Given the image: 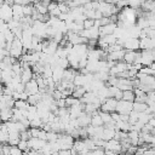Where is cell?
<instances>
[{
    "instance_id": "2e32d148",
    "label": "cell",
    "mask_w": 155,
    "mask_h": 155,
    "mask_svg": "<svg viewBox=\"0 0 155 155\" xmlns=\"http://www.w3.org/2000/svg\"><path fill=\"white\" fill-rule=\"evenodd\" d=\"M18 142H19V132H17V131L8 132V134H7V143L10 145H17Z\"/></svg>"
},
{
    "instance_id": "e575fe53",
    "label": "cell",
    "mask_w": 155,
    "mask_h": 155,
    "mask_svg": "<svg viewBox=\"0 0 155 155\" xmlns=\"http://www.w3.org/2000/svg\"><path fill=\"white\" fill-rule=\"evenodd\" d=\"M2 33H4V36H5V40H6V41H8V42H12V41H13L15 35H13V33H12L10 29H6V30L2 31Z\"/></svg>"
},
{
    "instance_id": "3957f363",
    "label": "cell",
    "mask_w": 155,
    "mask_h": 155,
    "mask_svg": "<svg viewBox=\"0 0 155 155\" xmlns=\"http://www.w3.org/2000/svg\"><path fill=\"white\" fill-rule=\"evenodd\" d=\"M115 111L119 114H130V111H132V102H127L124 99L117 101Z\"/></svg>"
},
{
    "instance_id": "f1b7e54d",
    "label": "cell",
    "mask_w": 155,
    "mask_h": 155,
    "mask_svg": "<svg viewBox=\"0 0 155 155\" xmlns=\"http://www.w3.org/2000/svg\"><path fill=\"white\" fill-rule=\"evenodd\" d=\"M28 105V102L27 101H23V99H17L15 101V104H13V108H17V109H25Z\"/></svg>"
},
{
    "instance_id": "277c9868",
    "label": "cell",
    "mask_w": 155,
    "mask_h": 155,
    "mask_svg": "<svg viewBox=\"0 0 155 155\" xmlns=\"http://www.w3.org/2000/svg\"><path fill=\"white\" fill-rule=\"evenodd\" d=\"M80 36L85 38V39H98L99 36V31H98V28L96 27H91L88 29H82L80 33H79Z\"/></svg>"
},
{
    "instance_id": "44dd1931",
    "label": "cell",
    "mask_w": 155,
    "mask_h": 155,
    "mask_svg": "<svg viewBox=\"0 0 155 155\" xmlns=\"http://www.w3.org/2000/svg\"><path fill=\"white\" fill-rule=\"evenodd\" d=\"M147 108H148V105L145 103H142V102H132V110L133 111L144 113Z\"/></svg>"
},
{
    "instance_id": "83f0119b",
    "label": "cell",
    "mask_w": 155,
    "mask_h": 155,
    "mask_svg": "<svg viewBox=\"0 0 155 155\" xmlns=\"http://www.w3.org/2000/svg\"><path fill=\"white\" fill-rule=\"evenodd\" d=\"M98 114L101 115V119H102V121H103V125H104V124H108V122H110V121H113V120H111V116H110V113H105V111L98 110Z\"/></svg>"
},
{
    "instance_id": "ffe728a7",
    "label": "cell",
    "mask_w": 155,
    "mask_h": 155,
    "mask_svg": "<svg viewBox=\"0 0 155 155\" xmlns=\"http://www.w3.org/2000/svg\"><path fill=\"white\" fill-rule=\"evenodd\" d=\"M41 98H42V94H41L40 92H38V93H35V94H30V96H28L27 102H28V104L36 105V104L41 101Z\"/></svg>"
},
{
    "instance_id": "ba28073f",
    "label": "cell",
    "mask_w": 155,
    "mask_h": 155,
    "mask_svg": "<svg viewBox=\"0 0 155 155\" xmlns=\"http://www.w3.org/2000/svg\"><path fill=\"white\" fill-rule=\"evenodd\" d=\"M24 92H25L28 96H30V94H35V93L39 92L38 84H36V81H35L34 79H31V80H29L28 82L24 84Z\"/></svg>"
},
{
    "instance_id": "e0dca14e",
    "label": "cell",
    "mask_w": 155,
    "mask_h": 155,
    "mask_svg": "<svg viewBox=\"0 0 155 155\" xmlns=\"http://www.w3.org/2000/svg\"><path fill=\"white\" fill-rule=\"evenodd\" d=\"M136 59V51H125V54L122 57V61L127 64H132Z\"/></svg>"
},
{
    "instance_id": "8d00e7d4",
    "label": "cell",
    "mask_w": 155,
    "mask_h": 155,
    "mask_svg": "<svg viewBox=\"0 0 155 155\" xmlns=\"http://www.w3.org/2000/svg\"><path fill=\"white\" fill-rule=\"evenodd\" d=\"M17 147H18V149H21L23 153H25V151L29 149V148H28V143H27V140H22V139H19Z\"/></svg>"
},
{
    "instance_id": "52a82bcc",
    "label": "cell",
    "mask_w": 155,
    "mask_h": 155,
    "mask_svg": "<svg viewBox=\"0 0 155 155\" xmlns=\"http://www.w3.org/2000/svg\"><path fill=\"white\" fill-rule=\"evenodd\" d=\"M12 17H13V15H12L11 6L7 5V4H5V2L1 4V19L7 23L10 19H12Z\"/></svg>"
},
{
    "instance_id": "4dcf8cb0",
    "label": "cell",
    "mask_w": 155,
    "mask_h": 155,
    "mask_svg": "<svg viewBox=\"0 0 155 155\" xmlns=\"http://www.w3.org/2000/svg\"><path fill=\"white\" fill-rule=\"evenodd\" d=\"M33 10H34V6H33L31 4L23 5V15H24V16H31Z\"/></svg>"
},
{
    "instance_id": "8992f818",
    "label": "cell",
    "mask_w": 155,
    "mask_h": 155,
    "mask_svg": "<svg viewBox=\"0 0 155 155\" xmlns=\"http://www.w3.org/2000/svg\"><path fill=\"white\" fill-rule=\"evenodd\" d=\"M104 150H110V151H115V153H121V144H120L119 140L111 138V139H109V140H105Z\"/></svg>"
},
{
    "instance_id": "f6af8a7d",
    "label": "cell",
    "mask_w": 155,
    "mask_h": 155,
    "mask_svg": "<svg viewBox=\"0 0 155 155\" xmlns=\"http://www.w3.org/2000/svg\"><path fill=\"white\" fill-rule=\"evenodd\" d=\"M13 4H18V5H27L25 0H13Z\"/></svg>"
},
{
    "instance_id": "ac0fdd59",
    "label": "cell",
    "mask_w": 155,
    "mask_h": 155,
    "mask_svg": "<svg viewBox=\"0 0 155 155\" xmlns=\"http://www.w3.org/2000/svg\"><path fill=\"white\" fill-rule=\"evenodd\" d=\"M140 8H142L143 11L154 12V8H155V2H154V0H143L142 4H140Z\"/></svg>"
},
{
    "instance_id": "d590c367",
    "label": "cell",
    "mask_w": 155,
    "mask_h": 155,
    "mask_svg": "<svg viewBox=\"0 0 155 155\" xmlns=\"http://www.w3.org/2000/svg\"><path fill=\"white\" fill-rule=\"evenodd\" d=\"M142 1H143V0H127V5H128L131 8H137V7H140Z\"/></svg>"
},
{
    "instance_id": "9a60e30c",
    "label": "cell",
    "mask_w": 155,
    "mask_h": 155,
    "mask_svg": "<svg viewBox=\"0 0 155 155\" xmlns=\"http://www.w3.org/2000/svg\"><path fill=\"white\" fill-rule=\"evenodd\" d=\"M12 117V108H2L0 109V120L1 122H6Z\"/></svg>"
},
{
    "instance_id": "d6986e66",
    "label": "cell",
    "mask_w": 155,
    "mask_h": 155,
    "mask_svg": "<svg viewBox=\"0 0 155 155\" xmlns=\"http://www.w3.org/2000/svg\"><path fill=\"white\" fill-rule=\"evenodd\" d=\"M90 125H92L94 127L96 126H103V121L101 119V115L98 114V110L91 114V124Z\"/></svg>"
},
{
    "instance_id": "9c48e42d",
    "label": "cell",
    "mask_w": 155,
    "mask_h": 155,
    "mask_svg": "<svg viewBox=\"0 0 155 155\" xmlns=\"http://www.w3.org/2000/svg\"><path fill=\"white\" fill-rule=\"evenodd\" d=\"M155 47V39L144 38L139 39V50H154Z\"/></svg>"
},
{
    "instance_id": "7a4b0ae2",
    "label": "cell",
    "mask_w": 155,
    "mask_h": 155,
    "mask_svg": "<svg viewBox=\"0 0 155 155\" xmlns=\"http://www.w3.org/2000/svg\"><path fill=\"white\" fill-rule=\"evenodd\" d=\"M122 47L127 51H137V50H139V39L138 38H127L124 40Z\"/></svg>"
},
{
    "instance_id": "836d02e7",
    "label": "cell",
    "mask_w": 155,
    "mask_h": 155,
    "mask_svg": "<svg viewBox=\"0 0 155 155\" xmlns=\"http://www.w3.org/2000/svg\"><path fill=\"white\" fill-rule=\"evenodd\" d=\"M29 138H31V134H30L29 128H27V130L19 132V139H22V140H28Z\"/></svg>"
},
{
    "instance_id": "d6a6232c",
    "label": "cell",
    "mask_w": 155,
    "mask_h": 155,
    "mask_svg": "<svg viewBox=\"0 0 155 155\" xmlns=\"http://www.w3.org/2000/svg\"><path fill=\"white\" fill-rule=\"evenodd\" d=\"M138 73H142V74H147V75H153V76H154V74H155V70H154V69H151L150 67H142V68L138 70Z\"/></svg>"
},
{
    "instance_id": "f35d334b",
    "label": "cell",
    "mask_w": 155,
    "mask_h": 155,
    "mask_svg": "<svg viewBox=\"0 0 155 155\" xmlns=\"http://www.w3.org/2000/svg\"><path fill=\"white\" fill-rule=\"evenodd\" d=\"M93 23H94V19H88V18H86V19H84V22H82V25H84V29H88V28H91V27H93Z\"/></svg>"
},
{
    "instance_id": "60d3db41",
    "label": "cell",
    "mask_w": 155,
    "mask_h": 155,
    "mask_svg": "<svg viewBox=\"0 0 155 155\" xmlns=\"http://www.w3.org/2000/svg\"><path fill=\"white\" fill-rule=\"evenodd\" d=\"M109 23H111L109 17H102V18H99V24H101V27H102V25H107V24H109Z\"/></svg>"
},
{
    "instance_id": "ee69618b",
    "label": "cell",
    "mask_w": 155,
    "mask_h": 155,
    "mask_svg": "<svg viewBox=\"0 0 155 155\" xmlns=\"http://www.w3.org/2000/svg\"><path fill=\"white\" fill-rule=\"evenodd\" d=\"M120 120L121 121H128V114H120Z\"/></svg>"
},
{
    "instance_id": "30bf717a",
    "label": "cell",
    "mask_w": 155,
    "mask_h": 155,
    "mask_svg": "<svg viewBox=\"0 0 155 155\" xmlns=\"http://www.w3.org/2000/svg\"><path fill=\"white\" fill-rule=\"evenodd\" d=\"M136 78L139 80L140 84L143 85H155V79L153 75H147V74H142V73H137Z\"/></svg>"
},
{
    "instance_id": "7dc6e473",
    "label": "cell",
    "mask_w": 155,
    "mask_h": 155,
    "mask_svg": "<svg viewBox=\"0 0 155 155\" xmlns=\"http://www.w3.org/2000/svg\"><path fill=\"white\" fill-rule=\"evenodd\" d=\"M65 1H68V0H58V2H65Z\"/></svg>"
},
{
    "instance_id": "6da1fadb",
    "label": "cell",
    "mask_w": 155,
    "mask_h": 155,
    "mask_svg": "<svg viewBox=\"0 0 155 155\" xmlns=\"http://www.w3.org/2000/svg\"><path fill=\"white\" fill-rule=\"evenodd\" d=\"M116 104H117V101L115 98H105V102L103 104H101L99 107V110L102 111H105V113H113L116 110Z\"/></svg>"
},
{
    "instance_id": "7402d4cb",
    "label": "cell",
    "mask_w": 155,
    "mask_h": 155,
    "mask_svg": "<svg viewBox=\"0 0 155 155\" xmlns=\"http://www.w3.org/2000/svg\"><path fill=\"white\" fill-rule=\"evenodd\" d=\"M114 134H115V130H114V128H107V127H103L102 139H104V140H109V139L114 138Z\"/></svg>"
},
{
    "instance_id": "1f68e13d",
    "label": "cell",
    "mask_w": 155,
    "mask_h": 155,
    "mask_svg": "<svg viewBox=\"0 0 155 155\" xmlns=\"http://www.w3.org/2000/svg\"><path fill=\"white\" fill-rule=\"evenodd\" d=\"M8 155H25V154H24L21 149H18V147H17V145H11Z\"/></svg>"
},
{
    "instance_id": "74e56055",
    "label": "cell",
    "mask_w": 155,
    "mask_h": 155,
    "mask_svg": "<svg viewBox=\"0 0 155 155\" xmlns=\"http://www.w3.org/2000/svg\"><path fill=\"white\" fill-rule=\"evenodd\" d=\"M57 7H58V10L61 12H69L70 11V8L67 6L65 2H57Z\"/></svg>"
},
{
    "instance_id": "4fadbf2b",
    "label": "cell",
    "mask_w": 155,
    "mask_h": 155,
    "mask_svg": "<svg viewBox=\"0 0 155 155\" xmlns=\"http://www.w3.org/2000/svg\"><path fill=\"white\" fill-rule=\"evenodd\" d=\"M76 121H78V125H79V127H86V126H88L90 124H91V115L90 114H86L85 111L76 119Z\"/></svg>"
},
{
    "instance_id": "484cf974",
    "label": "cell",
    "mask_w": 155,
    "mask_h": 155,
    "mask_svg": "<svg viewBox=\"0 0 155 155\" xmlns=\"http://www.w3.org/2000/svg\"><path fill=\"white\" fill-rule=\"evenodd\" d=\"M97 110H99V108L97 107V105H94V104H92V103H87V104H85V107H84V111L86 113V114H92V113H94V111H97Z\"/></svg>"
},
{
    "instance_id": "7bdbcfd3",
    "label": "cell",
    "mask_w": 155,
    "mask_h": 155,
    "mask_svg": "<svg viewBox=\"0 0 155 155\" xmlns=\"http://www.w3.org/2000/svg\"><path fill=\"white\" fill-rule=\"evenodd\" d=\"M58 155H71L70 149H63V150H58Z\"/></svg>"
},
{
    "instance_id": "7c38bea8",
    "label": "cell",
    "mask_w": 155,
    "mask_h": 155,
    "mask_svg": "<svg viewBox=\"0 0 155 155\" xmlns=\"http://www.w3.org/2000/svg\"><path fill=\"white\" fill-rule=\"evenodd\" d=\"M11 8H12V15H13V17H12V18H15V19H17V21H19L22 17H24V15H23V5L13 4V5L11 6Z\"/></svg>"
},
{
    "instance_id": "f546056e",
    "label": "cell",
    "mask_w": 155,
    "mask_h": 155,
    "mask_svg": "<svg viewBox=\"0 0 155 155\" xmlns=\"http://www.w3.org/2000/svg\"><path fill=\"white\" fill-rule=\"evenodd\" d=\"M58 138V133L53 132V131H48L46 132V142H56Z\"/></svg>"
},
{
    "instance_id": "c3c4849f",
    "label": "cell",
    "mask_w": 155,
    "mask_h": 155,
    "mask_svg": "<svg viewBox=\"0 0 155 155\" xmlns=\"http://www.w3.org/2000/svg\"><path fill=\"white\" fill-rule=\"evenodd\" d=\"M1 150H2V143H0V153H1Z\"/></svg>"
},
{
    "instance_id": "5bb4252c",
    "label": "cell",
    "mask_w": 155,
    "mask_h": 155,
    "mask_svg": "<svg viewBox=\"0 0 155 155\" xmlns=\"http://www.w3.org/2000/svg\"><path fill=\"white\" fill-rule=\"evenodd\" d=\"M19 76H21V82H23V84H25V82H28L29 80H31V79H33V71H31L30 67L23 68Z\"/></svg>"
},
{
    "instance_id": "bcb514c9",
    "label": "cell",
    "mask_w": 155,
    "mask_h": 155,
    "mask_svg": "<svg viewBox=\"0 0 155 155\" xmlns=\"http://www.w3.org/2000/svg\"><path fill=\"white\" fill-rule=\"evenodd\" d=\"M2 87H4V84H2V82H0V96L2 94Z\"/></svg>"
},
{
    "instance_id": "603a6c76",
    "label": "cell",
    "mask_w": 155,
    "mask_h": 155,
    "mask_svg": "<svg viewBox=\"0 0 155 155\" xmlns=\"http://www.w3.org/2000/svg\"><path fill=\"white\" fill-rule=\"evenodd\" d=\"M85 92L86 91H85V88L82 86H75L74 90H73V92H71V96L75 97V98H78V99H80L85 94Z\"/></svg>"
},
{
    "instance_id": "d4e9b609",
    "label": "cell",
    "mask_w": 155,
    "mask_h": 155,
    "mask_svg": "<svg viewBox=\"0 0 155 155\" xmlns=\"http://www.w3.org/2000/svg\"><path fill=\"white\" fill-rule=\"evenodd\" d=\"M64 99H65V107H67V108L80 103V99H78V98H75V97H73V96H68V97H65Z\"/></svg>"
},
{
    "instance_id": "681fc988",
    "label": "cell",
    "mask_w": 155,
    "mask_h": 155,
    "mask_svg": "<svg viewBox=\"0 0 155 155\" xmlns=\"http://www.w3.org/2000/svg\"><path fill=\"white\" fill-rule=\"evenodd\" d=\"M0 155H5V154H4V153H0Z\"/></svg>"
},
{
    "instance_id": "ab89813d",
    "label": "cell",
    "mask_w": 155,
    "mask_h": 155,
    "mask_svg": "<svg viewBox=\"0 0 155 155\" xmlns=\"http://www.w3.org/2000/svg\"><path fill=\"white\" fill-rule=\"evenodd\" d=\"M91 154H92V155H105L103 148H96V149L91 150Z\"/></svg>"
},
{
    "instance_id": "8fae6325",
    "label": "cell",
    "mask_w": 155,
    "mask_h": 155,
    "mask_svg": "<svg viewBox=\"0 0 155 155\" xmlns=\"http://www.w3.org/2000/svg\"><path fill=\"white\" fill-rule=\"evenodd\" d=\"M115 29H116V24H115V23H109V24H107V25H102V27H99V28H98L99 36L113 34Z\"/></svg>"
},
{
    "instance_id": "4316f807",
    "label": "cell",
    "mask_w": 155,
    "mask_h": 155,
    "mask_svg": "<svg viewBox=\"0 0 155 155\" xmlns=\"http://www.w3.org/2000/svg\"><path fill=\"white\" fill-rule=\"evenodd\" d=\"M151 116H154V114H147V113H138V120L137 121H139V122H142L143 125L144 124H147L148 122V120L151 117Z\"/></svg>"
},
{
    "instance_id": "b9f144b4",
    "label": "cell",
    "mask_w": 155,
    "mask_h": 155,
    "mask_svg": "<svg viewBox=\"0 0 155 155\" xmlns=\"http://www.w3.org/2000/svg\"><path fill=\"white\" fill-rule=\"evenodd\" d=\"M56 105H57L58 108H64V107H65V99H64V98L57 99V101H56Z\"/></svg>"
},
{
    "instance_id": "cb8c5ba5",
    "label": "cell",
    "mask_w": 155,
    "mask_h": 155,
    "mask_svg": "<svg viewBox=\"0 0 155 155\" xmlns=\"http://www.w3.org/2000/svg\"><path fill=\"white\" fill-rule=\"evenodd\" d=\"M121 99L127 101V102H133V101H134L133 90H125V91H122V97H121Z\"/></svg>"
},
{
    "instance_id": "5b68a950",
    "label": "cell",
    "mask_w": 155,
    "mask_h": 155,
    "mask_svg": "<svg viewBox=\"0 0 155 155\" xmlns=\"http://www.w3.org/2000/svg\"><path fill=\"white\" fill-rule=\"evenodd\" d=\"M28 143V148L29 149H33V150H40L45 144H46V140L44 139H39L36 137H31L27 140Z\"/></svg>"
}]
</instances>
